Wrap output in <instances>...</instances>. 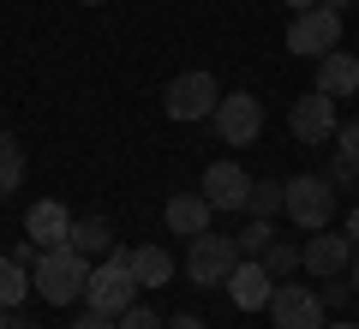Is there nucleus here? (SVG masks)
Segmentation results:
<instances>
[{"mask_svg":"<svg viewBox=\"0 0 359 329\" xmlns=\"http://www.w3.org/2000/svg\"><path fill=\"white\" fill-rule=\"evenodd\" d=\"M84 281H90V257L78 252V246H48V252H36V281H30V288L48 305H72L78 293H84Z\"/></svg>","mask_w":359,"mask_h":329,"instance_id":"obj_1","label":"nucleus"},{"mask_svg":"<svg viewBox=\"0 0 359 329\" xmlns=\"http://www.w3.org/2000/svg\"><path fill=\"white\" fill-rule=\"evenodd\" d=\"M282 210L294 215L299 228H330V215H335V186L323 174H294V180H282Z\"/></svg>","mask_w":359,"mask_h":329,"instance_id":"obj_2","label":"nucleus"},{"mask_svg":"<svg viewBox=\"0 0 359 329\" xmlns=\"http://www.w3.org/2000/svg\"><path fill=\"white\" fill-rule=\"evenodd\" d=\"M233 264H240V240H228V234H198L192 252H186V281H198V288H228Z\"/></svg>","mask_w":359,"mask_h":329,"instance_id":"obj_3","label":"nucleus"},{"mask_svg":"<svg viewBox=\"0 0 359 329\" xmlns=\"http://www.w3.org/2000/svg\"><path fill=\"white\" fill-rule=\"evenodd\" d=\"M132 288H138V281H132V264L108 252L102 264L90 269V281H84V305H90V311H102V317H120L132 305Z\"/></svg>","mask_w":359,"mask_h":329,"instance_id":"obj_4","label":"nucleus"},{"mask_svg":"<svg viewBox=\"0 0 359 329\" xmlns=\"http://www.w3.org/2000/svg\"><path fill=\"white\" fill-rule=\"evenodd\" d=\"M222 102V84L210 72H180L174 84L162 90V114L168 120H210Z\"/></svg>","mask_w":359,"mask_h":329,"instance_id":"obj_5","label":"nucleus"},{"mask_svg":"<svg viewBox=\"0 0 359 329\" xmlns=\"http://www.w3.org/2000/svg\"><path fill=\"white\" fill-rule=\"evenodd\" d=\"M287 48L306 54V60H323L330 48H341V13H335V6H306V13H294Z\"/></svg>","mask_w":359,"mask_h":329,"instance_id":"obj_6","label":"nucleus"},{"mask_svg":"<svg viewBox=\"0 0 359 329\" xmlns=\"http://www.w3.org/2000/svg\"><path fill=\"white\" fill-rule=\"evenodd\" d=\"M210 126H216L222 144H257V132H264V102H257L252 90H228V96L216 102Z\"/></svg>","mask_w":359,"mask_h":329,"instance_id":"obj_7","label":"nucleus"},{"mask_svg":"<svg viewBox=\"0 0 359 329\" xmlns=\"http://www.w3.org/2000/svg\"><path fill=\"white\" fill-rule=\"evenodd\" d=\"M335 126H341V120H335V96H323L318 84H311V96H299L294 108H287V132H294L299 144H330L335 138Z\"/></svg>","mask_w":359,"mask_h":329,"instance_id":"obj_8","label":"nucleus"},{"mask_svg":"<svg viewBox=\"0 0 359 329\" xmlns=\"http://www.w3.org/2000/svg\"><path fill=\"white\" fill-rule=\"evenodd\" d=\"M264 311L276 317V329H323V300H318V288L276 281V293H269Z\"/></svg>","mask_w":359,"mask_h":329,"instance_id":"obj_9","label":"nucleus"},{"mask_svg":"<svg viewBox=\"0 0 359 329\" xmlns=\"http://www.w3.org/2000/svg\"><path fill=\"white\" fill-rule=\"evenodd\" d=\"M347 264H353V240L347 234H330V228H318V240H306L299 246V269H311V276H347Z\"/></svg>","mask_w":359,"mask_h":329,"instance_id":"obj_10","label":"nucleus"},{"mask_svg":"<svg viewBox=\"0 0 359 329\" xmlns=\"http://www.w3.org/2000/svg\"><path fill=\"white\" fill-rule=\"evenodd\" d=\"M198 192L210 198V210H245V198H252V174H245L240 162H210Z\"/></svg>","mask_w":359,"mask_h":329,"instance_id":"obj_11","label":"nucleus"},{"mask_svg":"<svg viewBox=\"0 0 359 329\" xmlns=\"http://www.w3.org/2000/svg\"><path fill=\"white\" fill-rule=\"evenodd\" d=\"M269 293H276V276H269L257 257H240V264H233V276H228V300L240 305V311H264Z\"/></svg>","mask_w":359,"mask_h":329,"instance_id":"obj_12","label":"nucleus"},{"mask_svg":"<svg viewBox=\"0 0 359 329\" xmlns=\"http://www.w3.org/2000/svg\"><path fill=\"white\" fill-rule=\"evenodd\" d=\"M25 234L48 252V246H66V234H72V210H66L60 198H42V203H30V215H25Z\"/></svg>","mask_w":359,"mask_h":329,"instance_id":"obj_13","label":"nucleus"},{"mask_svg":"<svg viewBox=\"0 0 359 329\" xmlns=\"http://www.w3.org/2000/svg\"><path fill=\"white\" fill-rule=\"evenodd\" d=\"M162 215H168V228H174L180 240H198V234H210V215H216V210H210L204 192H174Z\"/></svg>","mask_w":359,"mask_h":329,"instance_id":"obj_14","label":"nucleus"},{"mask_svg":"<svg viewBox=\"0 0 359 329\" xmlns=\"http://www.w3.org/2000/svg\"><path fill=\"white\" fill-rule=\"evenodd\" d=\"M318 90H323V96H335V102L353 96V90H359V54L330 48V54L318 60Z\"/></svg>","mask_w":359,"mask_h":329,"instance_id":"obj_15","label":"nucleus"},{"mask_svg":"<svg viewBox=\"0 0 359 329\" xmlns=\"http://www.w3.org/2000/svg\"><path fill=\"white\" fill-rule=\"evenodd\" d=\"M132 281L138 288H168L174 281V257L162 246H132Z\"/></svg>","mask_w":359,"mask_h":329,"instance_id":"obj_16","label":"nucleus"},{"mask_svg":"<svg viewBox=\"0 0 359 329\" xmlns=\"http://www.w3.org/2000/svg\"><path fill=\"white\" fill-rule=\"evenodd\" d=\"M66 246H78L84 257H96V252H114V228H108L102 215H78V222H72V234H66Z\"/></svg>","mask_w":359,"mask_h":329,"instance_id":"obj_17","label":"nucleus"},{"mask_svg":"<svg viewBox=\"0 0 359 329\" xmlns=\"http://www.w3.org/2000/svg\"><path fill=\"white\" fill-rule=\"evenodd\" d=\"M25 293H30V269L18 264V257H0V305H25Z\"/></svg>","mask_w":359,"mask_h":329,"instance_id":"obj_18","label":"nucleus"},{"mask_svg":"<svg viewBox=\"0 0 359 329\" xmlns=\"http://www.w3.org/2000/svg\"><path fill=\"white\" fill-rule=\"evenodd\" d=\"M18 186H25V150L0 132V198H13Z\"/></svg>","mask_w":359,"mask_h":329,"instance_id":"obj_19","label":"nucleus"},{"mask_svg":"<svg viewBox=\"0 0 359 329\" xmlns=\"http://www.w3.org/2000/svg\"><path fill=\"white\" fill-rule=\"evenodd\" d=\"M276 210H282V186H276V180H252L245 215H257V222H276Z\"/></svg>","mask_w":359,"mask_h":329,"instance_id":"obj_20","label":"nucleus"},{"mask_svg":"<svg viewBox=\"0 0 359 329\" xmlns=\"http://www.w3.org/2000/svg\"><path fill=\"white\" fill-rule=\"evenodd\" d=\"M257 264H264L269 276L282 281V276H294V269H299V246H287V240H269V246H264V257H257Z\"/></svg>","mask_w":359,"mask_h":329,"instance_id":"obj_21","label":"nucleus"},{"mask_svg":"<svg viewBox=\"0 0 359 329\" xmlns=\"http://www.w3.org/2000/svg\"><path fill=\"white\" fill-rule=\"evenodd\" d=\"M269 240H276V228L252 215V222H245V234H240V257H264V246H269Z\"/></svg>","mask_w":359,"mask_h":329,"instance_id":"obj_22","label":"nucleus"},{"mask_svg":"<svg viewBox=\"0 0 359 329\" xmlns=\"http://www.w3.org/2000/svg\"><path fill=\"white\" fill-rule=\"evenodd\" d=\"M114 329H168V323L150 311V305H126V311L114 317Z\"/></svg>","mask_w":359,"mask_h":329,"instance_id":"obj_23","label":"nucleus"},{"mask_svg":"<svg viewBox=\"0 0 359 329\" xmlns=\"http://www.w3.org/2000/svg\"><path fill=\"white\" fill-rule=\"evenodd\" d=\"M318 300L323 305H347V300H353V281H347V276H323L318 281Z\"/></svg>","mask_w":359,"mask_h":329,"instance_id":"obj_24","label":"nucleus"},{"mask_svg":"<svg viewBox=\"0 0 359 329\" xmlns=\"http://www.w3.org/2000/svg\"><path fill=\"white\" fill-rule=\"evenodd\" d=\"M330 144H335V156H347V162H359V120H341Z\"/></svg>","mask_w":359,"mask_h":329,"instance_id":"obj_25","label":"nucleus"},{"mask_svg":"<svg viewBox=\"0 0 359 329\" xmlns=\"http://www.w3.org/2000/svg\"><path fill=\"white\" fill-rule=\"evenodd\" d=\"M323 180H330V186H353V180H359V162H347V156H335V162L323 168Z\"/></svg>","mask_w":359,"mask_h":329,"instance_id":"obj_26","label":"nucleus"},{"mask_svg":"<svg viewBox=\"0 0 359 329\" xmlns=\"http://www.w3.org/2000/svg\"><path fill=\"white\" fill-rule=\"evenodd\" d=\"M72 329H114V317H102V311H90V305H84V311H78V323Z\"/></svg>","mask_w":359,"mask_h":329,"instance_id":"obj_27","label":"nucleus"},{"mask_svg":"<svg viewBox=\"0 0 359 329\" xmlns=\"http://www.w3.org/2000/svg\"><path fill=\"white\" fill-rule=\"evenodd\" d=\"M36 252H42V246H36V240H18V252H13V257H18V264H25V269H30V264H36Z\"/></svg>","mask_w":359,"mask_h":329,"instance_id":"obj_28","label":"nucleus"},{"mask_svg":"<svg viewBox=\"0 0 359 329\" xmlns=\"http://www.w3.org/2000/svg\"><path fill=\"white\" fill-rule=\"evenodd\" d=\"M341 234H347V240H353V252H359V203H353V210H347V222H341Z\"/></svg>","mask_w":359,"mask_h":329,"instance_id":"obj_29","label":"nucleus"},{"mask_svg":"<svg viewBox=\"0 0 359 329\" xmlns=\"http://www.w3.org/2000/svg\"><path fill=\"white\" fill-rule=\"evenodd\" d=\"M168 329H204V317H192V311H180V317H174V323H168Z\"/></svg>","mask_w":359,"mask_h":329,"instance_id":"obj_30","label":"nucleus"},{"mask_svg":"<svg viewBox=\"0 0 359 329\" xmlns=\"http://www.w3.org/2000/svg\"><path fill=\"white\" fill-rule=\"evenodd\" d=\"M347 281H353V293H359V252H353V264H347Z\"/></svg>","mask_w":359,"mask_h":329,"instance_id":"obj_31","label":"nucleus"},{"mask_svg":"<svg viewBox=\"0 0 359 329\" xmlns=\"http://www.w3.org/2000/svg\"><path fill=\"white\" fill-rule=\"evenodd\" d=\"M18 323V317H13V305H0V329H13Z\"/></svg>","mask_w":359,"mask_h":329,"instance_id":"obj_32","label":"nucleus"},{"mask_svg":"<svg viewBox=\"0 0 359 329\" xmlns=\"http://www.w3.org/2000/svg\"><path fill=\"white\" fill-rule=\"evenodd\" d=\"M287 6H294V13H306V6H323V0H287Z\"/></svg>","mask_w":359,"mask_h":329,"instance_id":"obj_33","label":"nucleus"},{"mask_svg":"<svg viewBox=\"0 0 359 329\" xmlns=\"http://www.w3.org/2000/svg\"><path fill=\"white\" fill-rule=\"evenodd\" d=\"M323 329H359V323H347V317H341V323H323Z\"/></svg>","mask_w":359,"mask_h":329,"instance_id":"obj_34","label":"nucleus"},{"mask_svg":"<svg viewBox=\"0 0 359 329\" xmlns=\"http://www.w3.org/2000/svg\"><path fill=\"white\" fill-rule=\"evenodd\" d=\"M323 6H335V13H341V6H347V0H323Z\"/></svg>","mask_w":359,"mask_h":329,"instance_id":"obj_35","label":"nucleus"},{"mask_svg":"<svg viewBox=\"0 0 359 329\" xmlns=\"http://www.w3.org/2000/svg\"><path fill=\"white\" fill-rule=\"evenodd\" d=\"M13 329H42V323H13Z\"/></svg>","mask_w":359,"mask_h":329,"instance_id":"obj_36","label":"nucleus"},{"mask_svg":"<svg viewBox=\"0 0 359 329\" xmlns=\"http://www.w3.org/2000/svg\"><path fill=\"white\" fill-rule=\"evenodd\" d=\"M84 6H102V0H84Z\"/></svg>","mask_w":359,"mask_h":329,"instance_id":"obj_37","label":"nucleus"}]
</instances>
